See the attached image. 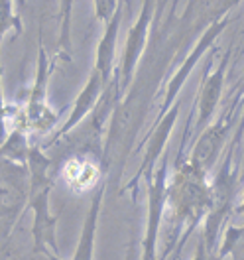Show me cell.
Segmentation results:
<instances>
[{
  "mask_svg": "<svg viewBox=\"0 0 244 260\" xmlns=\"http://www.w3.org/2000/svg\"><path fill=\"white\" fill-rule=\"evenodd\" d=\"M63 178L75 191H85L97 183L98 170L91 160H71L63 168Z\"/></svg>",
  "mask_w": 244,
  "mask_h": 260,
  "instance_id": "1",
  "label": "cell"
}]
</instances>
